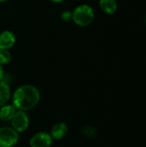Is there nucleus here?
<instances>
[{"label": "nucleus", "mask_w": 146, "mask_h": 147, "mask_svg": "<svg viewBox=\"0 0 146 147\" xmlns=\"http://www.w3.org/2000/svg\"><path fill=\"white\" fill-rule=\"evenodd\" d=\"M95 17L93 9L87 4H82L77 6L72 12L73 22L79 26H88L89 25Z\"/></svg>", "instance_id": "2"}, {"label": "nucleus", "mask_w": 146, "mask_h": 147, "mask_svg": "<svg viewBox=\"0 0 146 147\" xmlns=\"http://www.w3.org/2000/svg\"><path fill=\"white\" fill-rule=\"evenodd\" d=\"M82 132L85 136H87L89 138H95L97 135V130L96 129L95 127H92V126L83 127Z\"/></svg>", "instance_id": "12"}, {"label": "nucleus", "mask_w": 146, "mask_h": 147, "mask_svg": "<svg viewBox=\"0 0 146 147\" xmlns=\"http://www.w3.org/2000/svg\"><path fill=\"white\" fill-rule=\"evenodd\" d=\"M11 125L12 128H14L17 133H22L26 131L29 125V119L25 111H16L11 119Z\"/></svg>", "instance_id": "4"}, {"label": "nucleus", "mask_w": 146, "mask_h": 147, "mask_svg": "<svg viewBox=\"0 0 146 147\" xmlns=\"http://www.w3.org/2000/svg\"><path fill=\"white\" fill-rule=\"evenodd\" d=\"M5 1H7V0H0V2H5Z\"/></svg>", "instance_id": "16"}, {"label": "nucleus", "mask_w": 146, "mask_h": 147, "mask_svg": "<svg viewBox=\"0 0 146 147\" xmlns=\"http://www.w3.org/2000/svg\"><path fill=\"white\" fill-rule=\"evenodd\" d=\"M61 19L65 22H69L71 19H72V13L70 11H64L61 14Z\"/></svg>", "instance_id": "13"}, {"label": "nucleus", "mask_w": 146, "mask_h": 147, "mask_svg": "<svg viewBox=\"0 0 146 147\" xmlns=\"http://www.w3.org/2000/svg\"><path fill=\"white\" fill-rule=\"evenodd\" d=\"M19 140L18 133L12 127L0 128V147H12Z\"/></svg>", "instance_id": "3"}, {"label": "nucleus", "mask_w": 146, "mask_h": 147, "mask_svg": "<svg viewBox=\"0 0 146 147\" xmlns=\"http://www.w3.org/2000/svg\"><path fill=\"white\" fill-rule=\"evenodd\" d=\"M100 7L106 14L112 15L117 9V3L115 0H100Z\"/></svg>", "instance_id": "10"}, {"label": "nucleus", "mask_w": 146, "mask_h": 147, "mask_svg": "<svg viewBox=\"0 0 146 147\" xmlns=\"http://www.w3.org/2000/svg\"><path fill=\"white\" fill-rule=\"evenodd\" d=\"M31 147H50L52 144V138L45 132H40L32 136L29 141Z\"/></svg>", "instance_id": "5"}, {"label": "nucleus", "mask_w": 146, "mask_h": 147, "mask_svg": "<svg viewBox=\"0 0 146 147\" xmlns=\"http://www.w3.org/2000/svg\"><path fill=\"white\" fill-rule=\"evenodd\" d=\"M68 132L67 125L64 122L56 123L51 130V137L52 140H61L64 138Z\"/></svg>", "instance_id": "7"}, {"label": "nucleus", "mask_w": 146, "mask_h": 147, "mask_svg": "<svg viewBox=\"0 0 146 147\" xmlns=\"http://www.w3.org/2000/svg\"><path fill=\"white\" fill-rule=\"evenodd\" d=\"M40 98V92L34 86L25 84L15 91L13 95V105L18 110H30L38 104Z\"/></svg>", "instance_id": "1"}, {"label": "nucleus", "mask_w": 146, "mask_h": 147, "mask_svg": "<svg viewBox=\"0 0 146 147\" xmlns=\"http://www.w3.org/2000/svg\"><path fill=\"white\" fill-rule=\"evenodd\" d=\"M11 60V55L9 50L0 49V65H5Z\"/></svg>", "instance_id": "11"}, {"label": "nucleus", "mask_w": 146, "mask_h": 147, "mask_svg": "<svg viewBox=\"0 0 146 147\" xmlns=\"http://www.w3.org/2000/svg\"><path fill=\"white\" fill-rule=\"evenodd\" d=\"M10 95L11 90L9 85L6 82L0 80V107L5 105L9 102Z\"/></svg>", "instance_id": "8"}, {"label": "nucleus", "mask_w": 146, "mask_h": 147, "mask_svg": "<svg viewBox=\"0 0 146 147\" xmlns=\"http://www.w3.org/2000/svg\"><path fill=\"white\" fill-rule=\"evenodd\" d=\"M3 78V70L2 67V65H0V80H2Z\"/></svg>", "instance_id": "14"}, {"label": "nucleus", "mask_w": 146, "mask_h": 147, "mask_svg": "<svg viewBox=\"0 0 146 147\" xmlns=\"http://www.w3.org/2000/svg\"><path fill=\"white\" fill-rule=\"evenodd\" d=\"M52 2H53V3H61L62 1H64V0H51Z\"/></svg>", "instance_id": "15"}, {"label": "nucleus", "mask_w": 146, "mask_h": 147, "mask_svg": "<svg viewBox=\"0 0 146 147\" xmlns=\"http://www.w3.org/2000/svg\"><path fill=\"white\" fill-rule=\"evenodd\" d=\"M16 112V109L14 105H3L0 109V120L3 121H11L15 113Z\"/></svg>", "instance_id": "9"}, {"label": "nucleus", "mask_w": 146, "mask_h": 147, "mask_svg": "<svg viewBox=\"0 0 146 147\" xmlns=\"http://www.w3.org/2000/svg\"><path fill=\"white\" fill-rule=\"evenodd\" d=\"M15 43V34L10 31H3L0 33V49L9 50Z\"/></svg>", "instance_id": "6"}]
</instances>
